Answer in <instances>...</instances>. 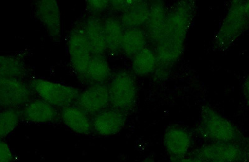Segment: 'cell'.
I'll list each match as a JSON object with an SVG mask.
<instances>
[{"mask_svg":"<svg viewBox=\"0 0 249 162\" xmlns=\"http://www.w3.org/2000/svg\"><path fill=\"white\" fill-rule=\"evenodd\" d=\"M195 11L194 1L176 2L168 10L163 36L155 45L159 63L171 67L183 54Z\"/></svg>","mask_w":249,"mask_h":162,"instance_id":"1","label":"cell"},{"mask_svg":"<svg viewBox=\"0 0 249 162\" xmlns=\"http://www.w3.org/2000/svg\"><path fill=\"white\" fill-rule=\"evenodd\" d=\"M197 132L213 143H234L240 138L235 126L208 105L202 106Z\"/></svg>","mask_w":249,"mask_h":162,"instance_id":"2","label":"cell"},{"mask_svg":"<svg viewBox=\"0 0 249 162\" xmlns=\"http://www.w3.org/2000/svg\"><path fill=\"white\" fill-rule=\"evenodd\" d=\"M245 1H233L227 12L214 39V47L225 50L230 47L248 28L249 19L246 14Z\"/></svg>","mask_w":249,"mask_h":162,"instance_id":"3","label":"cell"},{"mask_svg":"<svg viewBox=\"0 0 249 162\" xmlns=\"http://www.w3.org/2000/svg\"><path fill=\"white\" fill-rule=\"evenodd\" d=\"M30 86L42 99L54 107H69L80 95L79 90L72 86L42 79H31Z\"/></svg>","mask_w":249,"mask_h":162,"instance_id":"4","label":"cell"},{"mask_svg":"<svg viewBox=\"0 0 249 162\" xmlns=\"http://www.w3.org/2000/svg\"><path fill=\"white\" fill-rule=\"evenodd\" d=\"M109 94L113 108L125 113L130 112L137 101V88L134 77L125 71L117 72L109 86Z\"/></svg>","mask_w":249,"mask_h":162,"instance_id":"5","label":"cell"},{"mask_svg":"<svg viewBox=\"0 0 249 162\" xmlns=\"http://www.w3.org/2000/svg\"><path fill=\"white\" fill-rule=\"evenodd\" d=\"M68 50L74 72L84 79L92 54L82 24L75 26L70 32Z\"/></svg>","mask_w":249,"mask_h":162,"instance_id":"6","label":"cell"},{"mask_svg":"<svg viewBox=\"0 0 249 162\" xmlns=\"http://www.w3.org/2000/svg\"><path fill=\"white\" fill-rule=\"evenodd\" d=\"M30 86L21 80L0 78V104L4 108H16L30 102L33 92Z\"/></svg>","mask_w":249,"mask_h":162,"instance_id":"7","label":"cell"},{"mask_svg":"<svg viewBox=\"0 0 249 162\" xmlns=\"http://www.w3.org/2000/svg\"><path fill=\"white\" fill-rule=\"evenodd\" d=\"M75 103L88 115H96L110 104L109 87L105 84H93L80 94Z\"/></svg>","mask_w":249,"mask_h":162,"instance_id":"8","label":"cell"},{"mask_svg":"<svg viewBox=\"0 0 249 162\" xmlns=\"http://www.w3.org/2000/svg\"><path fill=\"white\" fill-rule=\"evenodd\" d=\"M35 13L49 36L55 41L61 39V12L57 1L41 0L37 1L35 4Z\"/></svg>","mask_w":249,"mask_h":162,"instance_id":"9","label":"cell"},{"mask_svg":"<svg viewBox=\"0 0 249 162\" xmlns=\"http://www.w3.org/2000/svg\"><path fill=\"white\" fill-rule=\"evenodd\" d=\"M196 156L209 162H236L243 157V151L235 143H213L201 146L196 151Z\"/></svg>","mask_w":249,"mask_h":162,"instance_id":"10","label":"cell"},{"mask_svg":"<svg viewBox=\"0 0 249 162\" xmlns=\"http://www.w3.org/2000/svg\"><path fill=\"white\" fill-rule=\"evenodd\" d=\"M126 121V113L112 108L95 115L93 128L102 136H110L118 134L124 127Z\"/></svg>","mask_w":249,"mask_h":162,"instance_id":"11","label":"cell"},{"mask_svg":"<svg viewBox=\"0 0 249 162\" xmlns=\"http://www.w3.org/2000/svg\"><path fill=\"white\" fill-rule=\"evenodd\" d=\"M164 145L171 158L186 156L191 146L192 137L185 128L171 126L164 135Z\"/></svg>","mask_w":249,"mask_h":162,"instance_id":"12","label":"cell"},{"mask_svg":"<svg viewBox=\"0 0 249 162\" xmlns=\"http://www.w3.org/2000/svg\"><path fill=\"white\" fill-rule=\"evenodd\" d=\"M168 10L162 1L150 4V15L146 23L148 38L156 45L161 38L166 27Z\"/></svg>","mask_w":249,"mask_h":162,"instance_id":"13","label":"cell"},{"mask_svg":"<svg viewBox=\"0 0 249 162\" xmlns=\"http://www.w3.org/2000/svg\"><path fill=\"white\" fill-rule=\"evenodd\" d=\"M22 117L33 123H48L55 121L58 112L54 106L44 100L36 99L29 102L22 111Z\"/></svg>","mask_w":249,"mask_h":162,"instance_id":"14","label":"cell"},{"mask_svg":"<svg viewBox=\"0 0 249 162\" xmlns=\"http://www.w3.org/2000/svg\"><path fill=\"white\" fill-rule=\"evenodd\" d=\"M84 32L92 55H104L107 50L104 36L103 21L97 16H90L83 24Z\"/></svg>","mask_w":249,"mask_h":162,"instance_id":"15","label":"cell"},{"mask_svg":"<svg viewBox=\"0 0 249 162\" xmlns=\"http://www.w3.org/2000/svg\"><path fill=\"white\" fill-rule=\"evenodd\" d=\"M86 112L77 106L63 108L61 119L71 130L80 134H89L92 132L93 123Z\"/></svg>","mask_w":249,"mask_h":162,"instance_id":"16","label":"cell"},{"mask_svg":"<svg viewBox=\"0 0 249 162\" xmlns=\"http://www.w3.org/2000/svg\"><path fill=\"white\" fill-rule=\"evenodd\" d=\"M150 4L147 1L136 0L133 5L122 13L121 22L124 28H140L146 24L150 15Z\"/></svg>","mask_w":249,"mask_h":162,"instance_id":"17","label":"cell"},{"mask_svg":"<svg viewBox=\"0 0 249 162\" xmlns=\"http://www.w3.org/2000/svg\"><path fill=\"white\" fill-rule=\"evenodd\" d=\"M147 36L140 28L128 29L124 31L121 50L128 57L133 58L138 53L146 48Z\"/></svg>","mask_w":249,"mask_h":162,"instance_id":"18","label":"cell"},{"mask_svg":"<svg viewBox=\"0 0 249 162\" xmlns=\"http://www.w3.org/2000/svg\"><path fill=\"white\" fill-rule=\"evenodd\" d=\"M104 36L107 48L111 54H116L121 50L124 27L121 21L114 17H108L103 21Z\"/></svg>","mask_w":249,"mask_h":162,"instance_id":"19","label":"cell"},{"mask_svg":"<svg viewBox=\"0 0 249 162\" xmlns=\"http://www.w3.org/2000/svg\"><path fill=\"white\" fill-rule=\"evenodd\" d=\"M110 75V66L104 55H92L84 80L93 84H104Z\"/></svg>","mask_w":249,"mask_h":162,"instance_id":"20","label":"cell"},{"mask_svg":"<svg viewBox=\"0 0 249 162\" xmlns=\"http://www.w3.org/2000/svg\"><path fill=\"white\" fill-rule=\"evenodd\" d=\"M158 58L155 52L144 48L132 58V71L138 76H146L154 73L157 67Z\"/></svg>","mask_w":249,"mask_h":162,"instance_id":"21","label":"cell"},{"mask_svg":"<svg viewBox=\"0 0 249 162\" xmlns=\"http://www.w3.org/2000/svg\"><path fill=\"white\" fill-rule=\"evenodd\" d=\"M28 74L25 64L21 60L7 55L0 57V77L1 78L20 80Z\"/></svg>","mask_w":249,"mask_h":162,"instance_id":"22","label":"cell"},{"mask_svg":"<svg viewBox=\"0 0 249 162\" xmlns=\"http://www.w3.org/2000/svg\"><path fill=\"white\" fill-rule=\"evenodd\" d=\"M22 117V112L16 108H4L0 115V137H7L17 127Z\"/></svg>","mask_w":249,"mask_h":162,"instance_id":"23","label":"cell"},{"mask_svg":"<svg viewBox=\"0 0 249 162\" xmlns=\"http://www.w3.org/2000/svg\"><path fill=\"white\" fill-rule=\"evenodd\" d=\"M87 8L94 16L106 11L110 6V1L107 0H89L87 1Z\"/></svg>","mask_w":249,"mask_h":162,"instance_id":"24","label":"cell"},{"mask_svg":"<svg viewBox=\"0 0 249 162\" xmlns=\"http://www.w3.org/2000/svg\"><path fill=\"white\" fill-rule=\"evenodd\" d=\"M135 1L136 0H113L110 1V6L113 10L123 13L133 6Z\"/></svg>","mask_w":249,"mask_h":162,"instance_id":"25","label":"cell"},{"mask_svg":"<svg viewBox=\"0 0 249 162\" xmlns=\"http://www.w3.org/2000/svg\"><path fill=\"white\" fill-rule=\"evenodd\" d=\"M13 159L12 151L7 144L3 141L0 143V162H12Z\"/></svg>","mask_w":249,"mask_h":162,"instance_id":"26","label":"cell"},{"mask_svg":"<svg viewBox=\"0 0 249 162\" xmlns=\"http://www.w3.org/2000/svg\"><path fill=\"white\" fill-rule=\"evenodd\" d=\"M171 162H207L199 157H188L186 156L179 158H171Z\"/></svg>","mask_w":249,"mask_h":162,"instance_id":"27","label":"cell"},{"mask_svg":"<svg viewBox=\"0 0 249 162\" xmlns=\"http://www.w3.org/2000/svg\"><path fill=\"white\" fill-rule=\"evenodd\" d=\"M244 90H245L247 100H248V103H249V79L246 82Z\"/></svg>","mask_w":249,"mask_h":162,"instance_id":"28","label":"cell"},{"mask_svg":"<svg viewBox=\"0 0 249 162\" xmlns=\"http://www.w3.org/2000/svg\"><path fill=\"white\" fill-rule=\"evenodd\" d=\"M245 12L247 17H248L249 19V1H245Z\"/></svg>","mask_w":249,"mask_h":162,"instance_id":"29","label":"cell"},{"mask_svg":"<svg viewBox=\"0 0 249 162\" xmlns=\"http://www.w3.org/2000/svg\"><path fill=\"white\" fill-rule=\"evenodd\" d=\"M142 162H154V161H153V160H152V159H148L144 160V161Z\"/></svg>","mask_w":249,"mask_h":162,"instance_id":"30","label":"cell"},{"mask_svg":"<svg viewBox=\"0 0 249 162\" xmlns=\"http://www.w3.org/2000/svg\"><path fill=\"white\" fill-rule=\"evenodd\" d=\"M247 157H248V161L249 162V146L248 147V151H247Z\"/></svg>","mask_w":249,"mask_h":162,"instance_id":"31","label":"cell"},{"mask_svg":"<svg viewBox=\"0 0 249 162\" xmlns=\"http://www.w3.org/2000/svg\"><path fill=\"white\" fill-rule=\"evenodd\" d=\"M210 162H224L221 161H211Z\"/></svg>","mask_w":249,"mask_h":162,"instance_id":"32","label":"cell"}]
</instances>
